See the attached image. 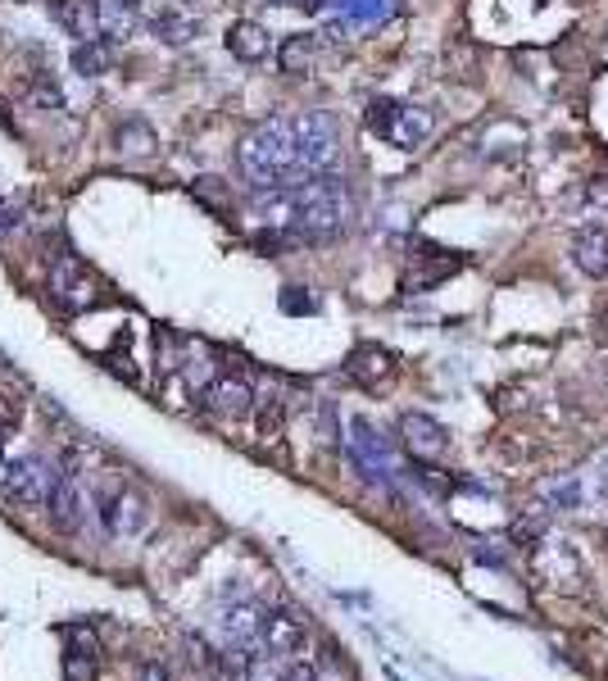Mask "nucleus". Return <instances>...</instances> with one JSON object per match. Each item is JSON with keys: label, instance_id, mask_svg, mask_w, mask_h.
I'll return each instance as SVG.
<instances>
[{"label": "nucleus", "instance_id": "obj_1", "mask_svg": "<svg viewBox=\"0 0 608 681\" xmlns=\"http://www.w3.org/2000/svg\"><path fill=\"white\" fill-rule=\"evenodd\" d=\"M254 218L263 227H286L304 246L310 241H332L350 227L355 218V196L346 177L336 173H318L304 177L295 186H273V192L254 196Z\"/></svg>", "mask_w": 608, "mask_h": 681}, {"label": "nucleus", "instance_id": "obj_2", "mask_svg": "<svg viewBox=\"0 0 608 681\" xmlns=\"http://www.w3.org/2000/svg\"><path fill=\"white\" fill-rule=\"evenodd\" d=\"M241 173L259 186V192H273V186H295L300 177V145H295V119H263L254 123L241 145H237Z\"/></svg>", "mask_w": 608, "mask_h": 681}, {"label": "nucleus", "instance_id": "obj_3", "mask_svg": "<svg viewBox=\"0 0 608 681\" xmlns=\"http://www.w3.org/2000/svg\"><path fill=\"white\" fill-rule=\"evenodd\" d=\"M363 119H368L372 137H382L400 150H417L432 137V114L423 105H404V100H391V96H377Z\"/></svg>", "mask_w": 608, "mask_h": 681}, {"label": "nucleus", "instance_id": "obj_4", "mask_svg": "<svg viewBox=\"0 0 608 681\" xmlns=\"http://www.w3.org/2000/svg\"><path fill=\"white\" fill-rule=\"evenodd\" d=\"M295 145H300V177L332 173L340 160V119L327 109H304L295 119Z\"/></svg>", "mask_w": 608, "mask_h": 681}, {"label": "nucleus", "instance_id": "obj_5", "mask_svg": "<svg viewBox=\"0 0 608 681\" xmlns=\"http://www.w3.org/2000/svg\"><path fill=\"white\" fill-rule=\"evenodd\" d=\"M51 300L64 314H87V310L105 305V282L96 278V269H87L78 255L64 250L51 263Z\"/></svg>", "mask_w": 608, "mask_h": 681}, {"label": "nucleus", "instance_id": "obj_6", "mask_svg": "<svg viewBox=\"0 0 608 681\" xmlns=\"http://www.w3.org/2000/svg\"><path fill=\"white\" fill-rule=\"evenodd\" d=\"M51 486H55V473L42 460H36V454H28V460H14L6 468V500L19 505V509H46Z\"/></svg>", "mask_w": 608, "mask_h": 681}, {"label": "nucleus", "instance_id": "obj_7", "mask_svg": "<svg viewBox=\"0 0 608 681\" xmlns=\"http://www.w3.org/2000/svg\"><path fill=\"white\" fill-rule=\"evenodd\" d=\"M400 441H404V450L417 464H436V460L449 454V432L432 419V413H417V409H409L400 419Z\"/></svg>", "mask_w": 608, "mask_h": 681}, {"label": "nucleus", "instance_id": "obj_8", "mask_svg": "<svg viewBox=\"0 0 608 681\" xmlns=\"http://www.w3.org/2000/svg\"><path fill=\"white\" fill-rule=\"evenodd\" d=\"M459 255L454 250H441V246H432V241H423L413 250V259H409V273H404V291H432V287H441L445 278H454L459 273Z\"/></svg>", "mask_w": 608, "mask_h": 681}, {"label": "nucleus", "instance_id": "obj_9", "mask_svg": "<svg viewBox=\"0 0 608 681\" xmlns=\"http://www.w3.org/2000/svg\"><path fill=\"white\" fill-rule=\"evenodd\" d=\"M350 454H355V464L372 477H391L395 473V450L391 441L377 432L368 419H350Z\"/></svg>", "mask_w": 608, "mask_h": 681}, {"label": "nucleus", "instance_id": "obj_10", "mask_svg": "<svg viewBox=\"0 0 608 681\" xmlns=\"http://www.w3.org/2000/svg\"><path fill=\"white\" fill-rule=\"evenodd\" d=\"M346 377L363 391H382L395 377V355L387 346H377V340H363V346L346 355Z\"/></svg>", "mask_w": 608, "mask_h": 681}, {"label": "nucleus", "instance_id": "obj_11", "mask_svg": "<svg viewBox=\"0 0 608 681\" xmlns=\"http://www.w3.org/2000/svg\"><path fill=\"white\" fill-rule=\"evenodd\" d=\"M64 636V681H96V663H100V640L91 627L68 623L59 627Z\"/></svg>", "mask_w": 608, "mask_h": 681}, {"label": "nucleus", "instance_id": "obj_12", "mask_svg": "<svg viewBox=\"0 0 608 681\" xmlns=\"http://www.w3.org/2000/svg\"><path fill=\"white\" fill-rule=\"evenodd\" d=\"M205 409L218 413V419H246V413L254 409V387L246 382V377H232V372H222L214 377V382L205 387Z\"/></svg>", "mask_w": 608, "mask_h": 681}, {"label": "nucleus", "instance_id": "obj_13", "mask_svg": "<svg viewBox=\"0 0 608 681\" xmlns=\"http://www.w3.org/2000/svg\"><path fill=\"white\" fill-rule=\"evenodd\" d=\"M304 640H310V627H304L295 614L278 609L263 618V636H259V650H269L273 659H291L304 650Z\"/></svg>", "mask_w": 608, "mask_h": 681}, {"label": "nucleus", "instance_id": "obj_14", "mask_svg": "<svg viewBox=\"0 0 608 681\" xmlns=\"http://www.w3.org/2000/svg\"><path fill=\"white\" fill-rule=\"evenodd\" d=\"M46 514H51V527H59V532H78V527H83V518H87V496H83L78 482H73L68 473L55 477L51 500H46Z\"/></svg>", "mask_w": 608, "mask_h": 681}, {"label": "nucleus", "instance_id": "obj_15", "mask_svg": "<svg viewBox=\"0 0 608 681\" xmlns=\"http://www.w3.org/2000/svg\"><path fill=\"white\" fill-rule=\"evenodd\" d=\"M91 6H96V36H105L109 46L137 36V28H141L137 0H91Z\"/></svg>", "mask_w": 608, "mask_h": 681}, {"label": "nucleus", "instance_id": "obj_16", "mask_svg": "<svg viewBox=\"0 0 608 681\" xmlns=\"http://www.w3.org/2000/svg\"><path fill=\"white\" fill-rule=\"evenodd\" d=\"M222 42H227V51H232V60H241V64H259V60H269V51H273L269 28L254 23V19H237L232 28H227Z\"/></svg>", "mask_w": 608, "mask_h": 681}, {"label": "nucleus", "instance_id": "obj_17", "mask_svg": "<svg viewBox=\"0 0 608 681\" xmlns=\"http://www.w3.org/2000/svg\"><path fill=\"white\" fill-rule=\"evenodd\" d=\"M573 263L595 282L608 278V227H582L573 237Z\"/></svg>", "mask_w": 608, "mask_h": 681}, {"label": "nucleus", "instance_id": "obj_18", "mask_svg": "<svg viewBox=\"0 0 608 681\" xmlns=\"http://www.w3.org/2000/svg\"><path fill=\"white\" fill-rule=\"evenodd\" d=\"M46 14L68 36H78V42H91L96 36V6H87V0H46Z\"/></svg>", "mask_w": 608, "mask_h": 681}, {"label": "nucleus", "instance_id": "obj_19", "mask_svg": "<svg viewBox=\"0 0 608 681\" xmlns=\"http://www.w3.org/2000/svg\"><path fill=\"white\" fill-rule=\"evenodd\" d=\"M263 614L259 604H232V609H227V618H222V627H227V640H232V646H246V650H254L259 646V636H263Z\"/></svg>", "mask_w": 608, "mask_h": 681}, {"label": "nucleus", "instance_id": "obj_20", "mask_svg": "<svg viewBox=\"0 0 608 681\" xmlns=\"http://www.w3.org/2000/svg\"><path fill=\"white\" fill-rule=\"evenodd\" d=\"M318 60V36L314 32H291L286 42L278 46V68L291 73V78H300V73H310Z\"/></svg>", "mask_w": 608, "mask_h": 681}, {"label": "nucleus", "instance_id": "obj_21", "mask_svg": "<svg viewBox=\"0 0 608 681\" xmlns=\"http://www.w3.org/2000/svg\"><path fill=\"white\" fill-rule=\"evenodd\" d=\"M113 68V46L105 36H91V42H78L73 46V73H83V78H100V73Z\"/></svg>", "mask_w": 608, "mask_h": 681}, {"label": "nucleus", "instance_id": "obj_22", "mask_svg": "<svg viewBox=\"0 0 608 681\" xmlns=\"http://www.w3.org/2000/svg\"><path fill=\"white\" fill-rule=\"evenodd\" d=\"M336 10L346 23H382L400 10V0H336Z\"/></svg>", "mask_w": 608, "mask_h": 681}, {"label": "nucleus", "instance_id": "obj_23", "mask_svg": "<svg viewBox=\"0 0 608 681\" xmlns=\"http://www.w3.org/2000/svg\"><path fill=\"white\" fill-rule=\"evenodd\" d=\"M155 36L160 42H169V46H186L196 36V19H186V14H177V10H164V14H155Z\"/></svg>", "mask_w": 608, "mask_h": 681}, {"label": "nucleus", "instance_id": "obj_24", "mask_svg": "<svg viewBox=\"0 0 608 681\" xmlns=\"http://www.w3.org/2000/svg\"><path fill=\"white\" fill-rule=\"evenodd\" d=\"M541 496H545V509H577V505H582V482H577V477L545 482Z\"/></svg>", "mask_w": 608, "mask_h": 681}, {"label": "nucleus", "instance_id": "obj_25", "mask_svg": "<svg viewBox=\"0 0 608 681\" xmlns=\"http://www.w3.org/2000/svg\"><path fill=\"white\" fill-rule=\"evenodd\" d=\"M150 145H155V137H150L145 123H123L119 128V150H123V155H150Z\"/></svg>", "mask_w": 608, "mask_h": 681}, {"label": "nucleus", "instance_id": "obj_26", "mask_svg": "<svg viewBox=\"0 0 608 681\" xmlns=\"http://www.w3.org/2000/svg\"><path fill=\"white\" fill-rule=\"evenodd\" d=\"M32 105H42V109H59V105H64V91L51 83V73L32 78Z\"/></svg>", "mask_w": 608, "mask_h": 681}, {"label": "nucleus", "instance_id": "obj_27", "mask_svg": "<svg viewBox=\"0 0 608 681\" xmlns=\"http://www.w3.org/2000/svg\"><path fill=\"white\" fill-rule=\"evenodd\" d=\"M282 423H286V404H282V400H269V404L259 409V432H263V436H278Z\"/></svg>", "mask_w": 608, "mask_h": 681}, {"label": "nucleus", "instance_id": "obj_28", "mask_svg": "<svg viewBox=\"0 0 608 681\" xmlns=\"http://www.w3.org/2000/svg\"><path fill=\"white\" fill-rule=\"evenodd\" d=\"M282 310H286V314H314L318 305H314V295L304 291V287H286V291H282Z\"/></svg>", "mask_w": 608, "mask_h": 681}, {"label": "nucleus", "instance_id": "obj_29", "mask_svg": "<svg viewBox=\"0 0 608 681\" xmlns=\"http://www.w3.org/2000/svg\"><path fill=\"white\" fill-rule=\"evenodd\" d=\"M23 419V400L14 391H0V428H14Z\"/></svg>", "mask_w": 608, "mask_h": 681}, {"label": "nucleus", "instance_id": "obj_30", "mask_svg": "<svg viewBox=\"0 0 608 681\" xmlns=\"http://www.w3.org/2000/svg\"><path fill=\"white\" fill-rule=\"evenodd\" d=\"M278 681H323V677H318L310 663H286V668L278 672Z\"/></svg>", "mask_w": 608, "mask_h": 681}, {"label": "nucleus", "instance_id": "obj_31", "mask_svg": "<svg viewBox=\"0 0 608 681\" xmlns=\"http://www.w3.org/2000/svg\"><path fill=\"white\" fill-rule=\"evenodd\" d=\"M186 646H192V663H200V668H214V663H218V659L209 655V646H205L200 636H192V640H186Z\"/></svg>", "mask_w": 608, "mask_h": 681}, {"label": "nucleus", "instance_id": "obj_32", "mask_svg": "<svg viewBox=\"0 0 608 681\" xmlns=\"http://www.w3.org/2000/svg\"><path fill=\"white\" fill-rule=\"evenodd\" d=\"M595 496H604V500H608V450L595 460Z\"/></svg>", "mask_w": 608, "mask_h": 681}, {"label": "nucleus", "instance_id": "obj_33", "mask_svg": "<svg viewBox=\"0 0 608 681\" xmlns=\"http://www.w3.org/2000/svg\"><path fill=\"white\" fill-rule=\"evenodd\" d=\"M196 196H205L209 205H218V201H222V186H218V177H200V182H196Z\"/></svg>", "mask_w": 608, "mask_h": 681}, {"label": "nucleus", "instance_id": "obj_34", "mask_svg": "<svg viewBox=\"0 0 608 681\" xmlns=\"http://www.w3.org/2000/svg\"><path fill=\"white\" fill-rule=\"evenodd\" d=\"M586 201H590V205H608V177H590Z\"/></svg>", "mask_w": 608, "mask_h": 681}, {"label": "nucleus", "instance_id": "obj_35", "mask_svg": "<svg viewBox=\"0 0 608 681\" xmlns=\"http://www.w3.org/2000/svg\"><path fill=\"white\" fill-rule=\"evenodd\" d=\"M137 681H169V668H164V663H145Z\"/></svg>", "mask_w": 608, "mask_h": 681}, {"label": "nucleus", "instance_id": "obj_36", "mask_svg": "<svg viewBox=\"0 0 608 681\" xmlns=\"http://www.w3.org/2000/svg\"><path fill=\"white\" fill-rule=\"evenodd\" d=\"M14 223H19V214H14V209H0V233H10Z\"/></svg>", "mask_w": 608, "mask_h": 681}, {"label": "nucleus", "instance_id": "obj_37", "mask_svg": "<svg viewBox=\"0 0 608 681\" xmlns=\"http://www.w3.org/2000/svg\"><path fill=\"white\" fill-rule=\"evenodd\" d=\"M6 445H10V436H6V428H0V460H6Z\"/></svg>", "mask_w": 608, "mask_h": 681}]
</instances>
